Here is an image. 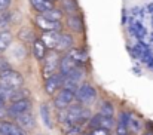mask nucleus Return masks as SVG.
Listing matches in <instances>:
<instances>
[{
  "label": "nucleus",
  "mask_w": 153,
  "mask_h": 135,
  "mask_svg": "<svg viewBox=\"0 0 153 135\" xmlns=\"http://www.w3.org/2000/svg\"><path fill=\"white\" fill-rule=\"evenodd\" d=\"M91 134L92 135H110V131H107L104 128H95V129H91Z\"/></svg>",
  "instance_id": "obj_33"
},
{
  "label": "nucleus",
  "mask_w": 153,
  "mask_h": 135,
  "mask_svg": "<svg viewBox=\"0 0 153 135\" xmlns=\"http://www.w3.org/2000/svg\"><path fill=\"white\" fill-rule=\"evenodd\" d=\"M31 107H33V104H31L30 98H24V99L10 102V105H9L6 110H7V116H10V117H18V116H21V114L30 111Z\"/></svg>",
  "instance_id": "obj_6"
},
{
  "label": "nucleus",
  "mask_w": 153,
  "mask_h": 135,
  "mask_svg": "<svg viewBox=\"0 0 153 135\" xmlns=\"http://www.w3.org/2000/svg\"><path fill=\"white\" fill-rule=\"evenodd\" d=\"M0 134L1 135H27L25 131L13 123V122H9V120H0Z\"/></svg>",
  "instance_id": "obj_9"
},
{
  "label": "nucleus",
  "mask_w": 153,
  "mask_h": 135,
  "mask_svg": "<svg viewBox=\"0 0 153 135\" xmlns=\"http://www.w3.org/2000/svg\"><path fill=\"white\" fill-rule=\"evenodd\" d=\"M30 96V90L25 89L24 86L22 88H18V89L10 90V95H9V101L13 102V101H19V99H24V98H28Z\"/></svg>",
  "instance_id": "obj_22"
},
{
  "label": "nucleus",
  "mask_w": 153,
  "mask_h": 135,
  "mask_svg": "<svg viewBox=\"0 0 153 135\" xmlns=\"http://www.w3.org/2000/svg\"><path fill=\"white\" fill-rule=\"evenodd\" d=\"M73 102H74V90L61 88L53 96V107L56 110H64Z\"/></svg>",
  "instance_id": "obj_5"
},
{
  "label": "nucleus",
  "mask_w": 153,
  "mask_h": 135,
  "mask_svg": "<svg viewBox=\"0 0 153 135\" xmlns=\"http://www.w3.org/2000/svg\"><path fill=\"white\" fill-rule=\"evenodd\" d=\"M18 36H19V39L24 40V42H31V43H33V40H34V34H33V31H31L30 28H22Z\"/></svg>",
  "instance_id": "obj_28"
},
{
  "label": "nucleus",
  "mask_w": 153,
  "mask_h": 135,
  "mask_svg": "<svg viewBox=\"0 0 153 135\" xmlns=\"http://www.w3.org/2000/svg\"><path fill=\"white\" fill-rule=\"evenodd\" d=\"M64 13L67 15H74L79 12V4L76 0H61V7H59Z\"/></svg>",
  "instance_id": "obj_21"
},
{
  "label": "nucleus",
  "mask_w": 153,
  "mask_h": 135,
  "mask_svg": "<svg viewBox=\"0 0 153 135\" xmlns=\"http://www.w3.org/2000/svg\"><path fill=\"white\" fill-rule=\"evenodd\" d=\"M12 0H0V10H6L10 6Z\"/></svg>",
  "instance_id": "obj_34"
},
{
  "label": "nucleus",
  "mask_w": 153,
  "mask_h": 135,
  "mask_svg": "<svg viewBox=\"0 0 153 135\" xmlns=\"http://www.w3.org/2000/svg\"><path fill=\"white\" fill-rule=\"evenodd\" d=\"M43 16H46L48 19H52V21H61L62 19V16H64V12L61 10V9H56L55 6L49 9V10H46L45 13H42Z\"/></svg>",
  "instance_id": "obj_25"
},
{
  "label": "nucleus",
  "mask_w": 153,
  "mask_h": 135,
  "mask_svg": "<svg viewBox=\"0 0 153 135\" xmlns=\"http://www.w3.org/2000/svg\"><path fill=\"white\" fill-rule=\"evenodd\" d=\"M128 129H129V134H134V135H140L143 131H144V125H143V120L132 114L131 113V117L128 120Z\"/></svg>",
  "instance_id": "obj_16"
},
{
  "label": "nucleus",
  "mask_w": 153,
  "mask_h": 135,
  "mask_svg": "<svg viewBox=\"0 0 153 135\" xmlns=\"http://www.w3.org/2000/svg\"><path fill=\"white\" fill-rule=\"evenodd\" d=\"M73 45H74V39H73V36L68 34V33H61L59 40H58V43H56L55 50H56V52H67L68 49L73 47Z\"/></svg>",
  "instance_id": "obj_13"
},
{
  "label": "nucleus",
  "mask_w": 153,
  "mask_h": 135,
  "mask_svg": "<svg viewBox=\"0 0 153 135\" xmlns=\"http://www.w3.org/2000/svg\"><path fill=\"white\" fill-rule=\"evenodd\" d=\"M129 117H131V111H128V110H122V111L119 113V116H117V122H122V123L128 125Z\"/></svg>",
  "instance_id": "obj_31"
},
{
  "label": "nucleus",
  "mask_w": 153,
  "mask_h": 135,
  "mask_svg": "<svg viewBox=\"0 0 153 135\" xmlns=\"http://www.w3.org/2000/svg\"><path fill=\"white\" fill-rule=\"evenodd\" d=\"M10 21V13L6 10H0V27H6Z\"/></svg>",
  "instance_id": "obj_30"
},
{
  "label": "nucleus",
  "mask_w": 153,
  "mask_h": 135,
  "mask_svg": "<svg viewBox=\"0 0 153 135\" xmlns=\"http://www.w3.org/2000/svg\"><path fill=\"white\" fill-rule=\"evenodd\" d=\"M65 113H67V122L77 123V125H82V126L85 123H88V120L91 119V113L86 108V105L76 102V101L65 108Z\"/></svg>",
  "instance_id": "obj_1"
},
{
  "label": "nucleus",
  "mask_w": 153,
  "mask_h": 135,
  "mask_svg": "<svg viewBox=\"0 0 153 135\" xmlns=\"http://www.w3.org/2000/svg\"><path fill=\"white\" fill-rule=\"evenodd\" d=\"M59 36H61V31H43V34H42V42L46 45L48 49H53L55 50V47H56V43H58V40H59Z\"/></svg>",
  "instance_id": "obj_14"
},
{
  "label": "nucleus",
  "mask_w": 153,
  "mask_h": 135,
  "mask_svg": "<svg viewBox=\"0 0 153 135\" xmlns=\"http://www.w3.org/2000/svg\"><path fill=\"white\" fill-rule=\"evenodd\" d=\"M0 86L6 89H18L24 86V77L16 70H7L0 74Z\"/></svg>",
  "instance_id": "obj_4"
},
{
  "label": "nucleus",
  "mask_w": 153,
  "mask_h": 135,
  "mask_svg": "<svg viewBox=\"0 0 153 135\" xmlns=\"http://www.w3.org/2000/svg\"><path fill=\"white\" fill-rule=\"evenodd\" d=\"M77 65H83L86 61H88V52L83 49V47H71V49H68L67 52H65Z\"/></svg>",
  "instance_id": "obj_10"
},
{
  "label": "nucleus",
  "mask_w": 153,
  "mask_h": 135,
  "mask_svg": "<svg viewBox=\"0 0 153 135\" xmlns=\"http://www.w3.org/2000/svg\"><path fill=\"white\" fill-rule=\"evenodd\" d=\"M100 128H104L107 131H113V128H114V117H105V116L101 114V117H100Z\"/></svg>",
  "instance_id": "obj_27"
},
{
  "label": "nucleus",
  "mask_w": 153,
  "mask_h": 135,
  "mask_svg": "<svg viewBox=\"0 0 153 135\" xmlns=\"http://www.w3.org/2000/svg\"><path fill=\"white\" fill-rule=\"evenodd\" d=\"M98 96V92L95 89L94 85H91L89 82H82L77 89L74 90V101L76 102H80L83 105H91L95 102Z\"/></svg>",
  "instance_id": "obj_2"
},
{
  "label": "nucleus",
  "mask_w": 153,
  "mask_h": 135,
  "mask_svg": "<svg viewBox=\"0 0 153 135\" xmlns=\"http://www.w3.org/2000/svg\"><path fill=\"white\" fill-rule=\"evenodd\" d=\"M65 25H67L68 30H71L73 33H82V31H83V21H82L80 15H77V13H74V15H67Z\"/></svg>",
  "instance_id": "obj_11"
},
{
  "label": "nucleus",
  "mask_w": 153,
  "mask_h": 135,
  "mask_svg": "<svg viewBox=\"0 0 153 135\" xmlns=\"http://www.w3.org/2000/svg\"><path fill=\"white\" fill-rule=\"evenodd\" d=\"M4 104H6V99L0 96V110H3V108H4Z\"/></svg>",
  "instance_id": "obj_35"
},
{
  "label": "nucleus",
  "mask_w": 153,
  "mask_h": 135,
  "mask_svg": "<svg viewBox=\"0 0 153 135\" xmlns=\"http://www.w3.org/2000/svg\"><path fill=\"white\" fill-rule=\"evenodd\" d=\"M31 50H33V55L37 61H42L45 58V55L48 53V47L46 45L42 42V39H34L33 40V46H31Z\"/></svg>",
  "instance_id": "obj_17"
},
{
  "label": "nucleus",
  "mask_w": 153,
  "mask_h": 135,
  "mask_svg": "<svg viewBox=\"0 0 153 135\" xmlns=\"http://www.w3.org/2000/svg\"><path fill=\"white\" fill-rule=\"evenodd\" d=\"M77 64L65 53V55H62L61 58H59V65H58V73L59 74H62V76H65V74H68L74 67H76Z\"/></svg>",
  "instance_id": "obj_15"
},
{
  "label": "nucleus",
  "mask_w": 153,
  "mask_h": 135,
  "mask_svg": "<svg viewBox=\"0 0 153 135\" xmlns=\"http://www.w3.org/2000/svg\"><path fill=\"white\" fill-rule=\"evenodd\" d=\"M7 70H10V64L7 62V59L0 58V74L4 73V71H7Z\"/></svg>",
  "instance_id": "obj_32"
},
{
  "label": "nucleus",
  "mask_w": 153,
  "mask_h": 135,
  "mask_svg": "<svg viewBox=\"0 0 153 135\" xmlns=\"http://www.w3.org/2000/svg\"><path fill=\"white\" fill-rule=\"evenodd\" d=\"M30 4L37 13H45L46 10L53 7L52 0H30Z\"/></svg>",
  "instance_id": "obj_20"
},
{
  "label": "nucleus",
  "mask_w": 153,
  "mask_h": 135,
  "mask_svg": "<svg viewBox=\"0 0 153 135\" xmlns=\"http://www.w3.org/2000/svg\"><path fill=\"white\" fill-rule=\"evenodd\" d=\"M15 120H16V125H19L24 131H30L36 125V120H34V116L31 114V111H27V113L15 117Z\"/></svg>",
  "instance_id": "obj_12"
},
{
  "label": "nucleus",
  "mask_w": 153,
  "mask_h": 135,
  "mask_svg": "<svg viewBox=\"0 0 153 135\" xmlns=\"http://www.w3.org/2000/svg\"><path fill=\"white\" fill-rule=\"evenodd\" d=\"M12 43V33L10 31H1L0 33V53L4 52Z\"/></svg>",
  "instance_id": "obj_24"
},
{
  "label": "nucleus",
  "mask_w": 153,
  "mask_h": 135,
  "mask_svg": "<svg viewBox=\"0 0 153 135\" xmlns=\"http://www.w3.org/2000/svg\"><path fill=\"white\" fill-rule=\"evenodd\" d=\"M64 77H67L68 80H71V82H74V83H77V85H80L83 80H85V68L82 67V65H76L68 74H65Z\"/></svg>",
  "instance_id": "obj_18"
},
{
  "label": "nucleus",
  "mask_w": 153,
  "mask_h": 135,
  "mask_svg": "<svg viewBox=\"0 0 153 135\" xmlns=\"http://www.w3.org/2000/svg\"><path fill=\"white\" fill-rule=\"evenodd\" d=\"M62 88V74L56 73L51 77L45 79V83H43V89L46 92V95L49 96H53L58 90Z\"/></svg>",
  "instance_id": "obj_8"
},
{
  "label": "nucleus",
  "mask_w": 153,
  "mask_h": 135,
  "mask_svg": "<svg viewBox=\"0 0 153 135\" xmlns=\"http://www.w3.org/2000/svg\"><path fill=\"white\" fill-rule=\"evenodd\" d=\"M34 24H36L42 31H61V28H62L61 21H52V19H48V18L43 16L42 13H37V15H36Z\"/></svg>",
  "instance_id": "obj_7"
},
{
  "label": "nucleus",
  "mask_w": 153,
  "mask_h": 135,
  "mask_svg": "<svg viewBox=\"0 0 153 135\" xmlns=\"http://www.w3.org/2000/svg\"><path fill=\"white\" fill-rule=\"evenodd\" d=\"M59 52L49 49L48 53L45 55V58L42 59L43 61V65H42V76L43 79H48L53 74L58 73V65H59Z\"/></svg>",
  "instance_id": "obj_3"
},
{
  "label": "nucleus",
  "mask_w": 153,
  "mask_h": 135,
  "mask_svg": "<svg viewBox=\"0 0 153 135\" xmlns=\"http://www.w3.org/2000/svg\"><path fill=\"white\" fill-rule=\"evenodd\" d=\"M83 131H85V129H83L82 125L70 123V122L61 123V132H62V135H80Z\"/></svg>",
  "instance_id": "obj_19"
},
{
  "label": "nucleus",
  "mask_w": 153,
  "mask_h": 135,
  "mask_svg": "<svg viewBox=\"0 0 153 135\" xmlns=\"http://www.w3.org/2000/svg\"><path fill=\"white\" fill-rule=\"evenodd\" d=\"M114 111H116V107L111 101H102L98 113L105 116V117H114Z\"/></svg>",
  "instance_id": "obj_23"
},
{
  "label": "nucleus",
  "mask_w": 153,
  "mask_h": 135,
  "mask_svg": "<svg viewBox=\"0 0 153 135\" xmlns=\"http://www.w3.org/2000/svg\"><path fill=\"white\" fill-rule=\"evenodd\" d=\"M40 116L43 119V123L48 126V128H52V120H51V114H49V107L46 104H42L40 107Z\"/></svg>",
  "instance_id": "obj_26"
},
{
  "label": "nucleus",
  "mask_w": 153,
  "mask_h": 135,
  "mask_svg": "<svg viewBox=\"0 0 153 135\" xmlns=\"http://www.w3.org/2000/svg\"><path fill=\"white\" fill-rule=\"evenodd\" d=\"M114 135H129L128 125H125L122 122H117L116 126H114Z\"/></svg>",
  "instance_id": "obj_29"
}]
</instances>
